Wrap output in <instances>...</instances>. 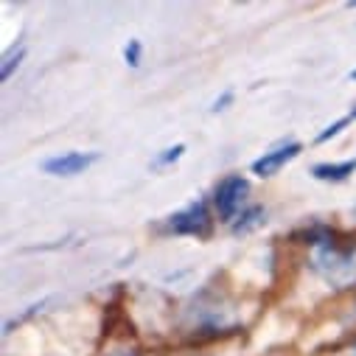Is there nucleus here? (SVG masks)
I'll use <instances>...</instances> for the list:
<instances>
[{
  "instance_id": "1",
  "label": "nucleus",
  "mask_w": 356,
  "mask_h": 356,
  "mask_svg": "<svg viewBox=\"0 0 356 356\" xmlns=\"http://www.w3.org/2000/svg\"><path fill=\"white\" fill-rule=\"evenodd\" d=\"M312 266L334 289L356 286V241L342 244V241H334V236L314 241Z\"/></svg>"
},
{
  "instance_id": "2",
  "label": "nucleus",
  "mask_w": 356,
  "mask_h": 356,
  "mask_svg": "<svg viewBox=\"0 0 356 356\" xmlns=\"http://www.w3.org/2000/svg\"><path fill=\"white\" fill-rule=\"evenodd\" d=\"M250 191V183L244 180L241 174H230L216 186V194H213V205H216V213L219 219L230 222L236 216V211H241L244 205V197Z\"/></svg>"
},
{
  "instance_id": "3",
  "label": "nucleus",
  "mask_w": 356,
  "mask_h": 356,
  "mask_svg": "<svg viewBox=\"0 0 356 356\" xmlns=\"http://www.w3.org/2000/svg\"><path fill=\"white\" fill-rule=\"evenodd\" d=\"M168 230L171 233H183V236H211V216L205 202H191L188 208L177 211L168 216Z\"/></svg>"
},
{
  "instance_id": "4",
  "label": "nucleus",
  "mask_w": 356,
  "mask_h": 356,
  "mask_svg": "<svg viewBox=\"0 0 356 356\" xmlns=\"http://www.w3.org/2000/svg\"><path fill=\"white\" fill-rule=\"evenodd\" d=\"M99 160V154H84V152H65V154H56V157H48L42 163V171L45 174H54V177H73V174H81L87 171L93 163Z\"/></svg>"
},
{
  "instance_id": "5",
  "label": "nucleus",
  "mask_w": 356,
  "mask_h": 356,
  "mask_svg": "<svg viewBox=\"0 0 356 356\" xmlns=\"http://www.w3.org/2000/svg\"><path fill=\"white\" fill-rule=\"evenodd\" d=\"M300 143H284V146H278V149H273V152H264V157H258L255 163H252V174H258V177H273V174H278L289 160H295L298 154H300Z\"/></svg>"
},
{
  "instance_id": "6",
  "label": "nucleus",
  "mask_w": 356,
  "mask_h": 356,
  "mask_svg": "<svg viewBox=\"0 0 356 356\" xmlns=\"http://www.w3.org/2000/svg\"><path fill=\"white\" fill-rule=\"evenodd\" d=\"M353 171H356V157L353 160H342V163H320V165H314L312 174L323 183H342Z\"/></svg>"
},
{
  "instance_id": "7",
  "label": "nucleus",
  "mask_w": 356,
  "mask_h": 356,
  "mask_svg": "<svg viewBox=\"0 0 356 356\" xmlns=\"http://www.w3.org/2000/svg\"><path fill=\"white\" fill-rule=\"evenodd\" d=\"M261 216H264V211H261V208H250V211H244V213L238 216V219H244V222H241V225H236L233 230H236V233L250 230V227H255V225L261 222Z\"/></svg>"
},
{
  "instance_id": "8",
  "label": "nucleus",
  "mask_w": 356,
  "mask_h": 356,
  "mask_svg": "<svg viewBox=\"0 0 356 356\" xmlns=\"http://www.w3.org/2000/svg\"><path fill=\"white\" fill-rule=\"evenodd\" d=\"M23 54H26V48H15V51H9V54H6V59H3V81H6L9 76H12L15 65H20Z\"/></svg>"
},
{
  "instance_id": "9",
  "label": "nucleus",
  "mask_w": 356,
  "mask_h": 356,
  "mask_svg": "<svg viewBox=\"0 0 356 356\" xmlns=\"http://www.w3.org/2000/svg\"><path fill=\"white\" fill-rule=\"evenodd\" d=\"M124 56H127V65L138 67L140 65V42L138 40H129V45L124 48Z\"/></svg>"
},
{
  "instance_id": "10",
  "label": "nucleus",
  "mask_w": 356,
  "mask_h": 356,
  "mask_svg": "<svg viewBox=\"0 0 356 356\" xmlns=\"http://www.w3.org/2000/svg\"><path fill=\"white\" fill-rule=\"evenodd\" d=\"M183 152H186V146H183V143H177V146L165 149V154H163V157H157V165H165V163H171V160H180V157H183Z\"/></svg>"
},
{
  "instance_id": "11",
  "label": "nucleus",
  "mask_w": 356,
  "mask_h": 356,
  "mask_svg": "<svg viewBox=\"0 0 356 356\" xmlns=\"http://www.w3.org/2000/svg\"><path fill=\"white\" fill-rule=\"evenodd\" d=\"M345 124H348V118H342V121H337V124H331V127H328L325 132H320V135H317V140L323 143V140H328V138H334L337 132H342V127H345Z\"/></svg>"
},
{
  "instance_id": "12",
  "label": "nucleus",
  "mask_w": 356,
  "mask_h": 356,
  "mask_svg": "<svg viewBox=\"0 0 356 356\" xmlns=\"http://www.w3.org/2000/svg\"><path fill=\"white\" fill-rule=\"evenodd\" d=\"M353 118H356V107L350 110V115H348V121H353Z\"/></svg>"
},
{
  "instance_id": "13",
  "label": "nucleus",
  "mask_w": 356,
  "mask_h": 356,
  "mask_svg": "<svg viewBox=\"0 0 356 356\" xmlns=\"http://www.w3.org/2000/svg\"><path fill=\"white\" fill-rule=\"evenodd\" d=\"M350 79H356V70H353V73H350Z\"/></svg>"
},
{
  "instance_id": "14",
  "label": "nucleus",
  "mask_w": 356,
  "mask_h": 356,
  "mask_svg": "<svg viewBox=\"0 0 356 356\" xmlns=\"http://www.w3.org/2000/svg\"><path fill=\"white\" fill-rule=\"evenodd\" d=\"M350 356H356V348H353V353H350Z\"/></svg>"
}]
</instances>
